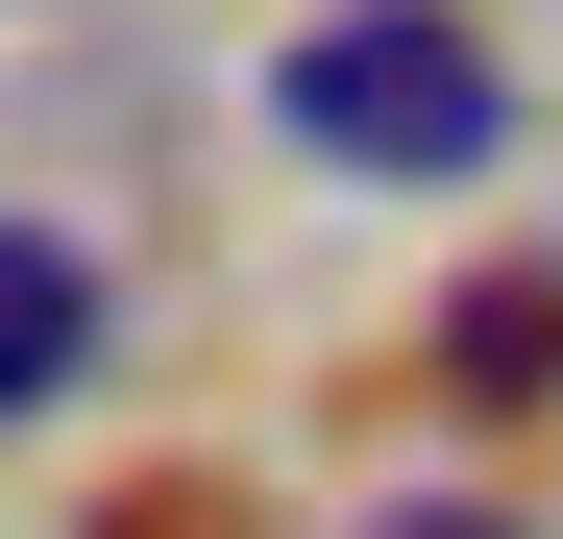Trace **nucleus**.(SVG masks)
Segmentation results:
<instances>
[{
	"label": "nucleus",
	"mask_w": 563,
	"mask_h": 539,
	"mask_svg": "<svg viewBox=\"0 0 563 539\" xmlns=\"http://www.w3.org/2000/svg\"><path fill=\"white\" fill-rule=\"evenodd\" d=\"M441 393H465V417H563V270H539V245L441 295Z\"/></svg>",
	"instance_id": "nucleus-2"
},
{
	"label": "nucleus",
	"mask_w": 563,
	"mask_h": 539,
	"mask_svg": "<svg viewBox=\"0 0 563 539\" xmlns=\"http://www.w3.org/2000/svg\"><path fill=\"white\" fill-rule=\"evenodd\" d=\"M99 539H245V515H221V491H197V466H147V491H123V515H99Z\"/></svg>",
	"instance_id": "nucleus-4"
},
{
	"label": "nucleus",
	"mask_w": 563,
	"mask_h": 539,
	"mask_svg": "<svg viewBox=\"0 0 563 539\" xmlns=\"http://www.w3.org/2000/svg\"><path fill=\"white\" fill-rule=\"evenodd\" d=\"M393 539H515V515H393Z\"/></svg>",
	"instance_id": "nucleus-5"
},
{
	"label": "nucleus",
	"mask_w": 563,
	"mask_h": 539,
	"mask_svg": "<svg viewBox=\"0 0 563 539\" xmlns=\"http://www.w3.org/2000/svg\"><path fill=\"white\" fill-rule=\"evenodd\" d=\"M269 123L319 172H490L515 147V74L465 50V0H343V25L269 50Z\"/></svg>",
	"instance_id": "nucleus-1"
},
{
	"label": "nucleus",
	"mask_w": 563,
	"mask_h": 539,
	"mask_svg": "<svg viewBox=\"0 0 563 539\" xmlns=\"http://www.w3.org/2000/svg\"><path fill=\"white\" fill-rule=\"evenodd\" d=\"M74 369H99V270H74L49 221H0V417H49Z\"/></svg>",
	"instance_id": "nucleus-3"
}]
</instances>
